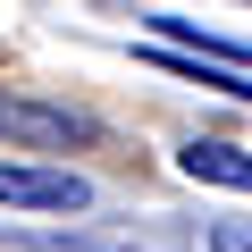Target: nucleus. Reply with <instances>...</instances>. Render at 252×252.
Masks as SVG:
<instances>
[{"instance_id":"20e7f679","label":"nucleus","mask_w":252,"mask_h":252,"mask_svg":"<svg viewBox=\"0 0 252 252\" xmlns=\"http://www.w3.org/2000/svg\"><path fill=\"white\" fill-rule=\"evenodd\" d=\"M152 34H160V42H185V51H202V59H227V67H252V42H227V34H202L193 17H152Z\"/></svg>"},{"instance_id":"f257e3e1","label":"nucleus","mask_w":252,"mask_h":252,"mask_svg":"<svg viewBox=\"0 0 252 252\" xmlns=\"http://www.w3.org/2000/svg\"><path fill=\"white\" fill-rule=\"evenodd\" d=\"M0 135L9 143H34V152H67L93 135V118L67 109V101H34V93H0Z\"/></svg>"},{"instance_id":"f03ea898","label":"nucleus","mask_w":252,"mask_h":252,"mask_svg":"<svg viewBox=\"0 0 252 252\" xmlns=\"http://www.w3.org/2000/svg\"><path fill=\"white\" fill-rule=\"evenodd\" d=\"M0 202H9V210H93V185H84L76 168L0 160Z\"/></svg>"},{"instance_id":"7ed1b4c3","label":"nucleus","mask_w":252,"mask_h":252,"mask_svg":"<svg viewBox=\"0 0 252 252\" xmlns=\"http://www.w3.org/2000/svg\"><path fill=\"white\" fill-rule=\"evenodd\" d=\"M177 168H185L193 185H219V193H252V152H244V143H227V135H193V143L177 152Z\"/></svg>"}]
</instances>
